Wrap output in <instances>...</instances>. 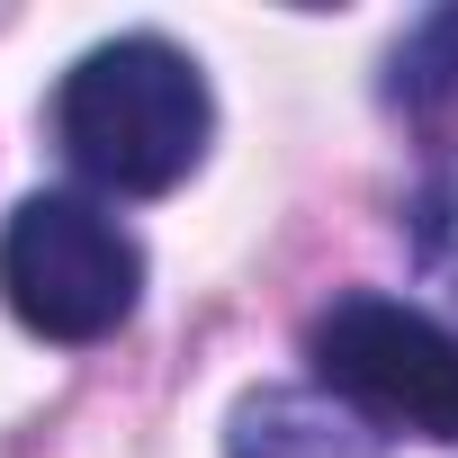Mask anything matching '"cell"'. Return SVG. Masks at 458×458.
I'll list each match as a JSON object with an SVG mask.
<instances>
[{"label":"cell","instance_id":"obj_1","mask_svg":"<svg viewBox=\"0 0 458 458\" xmlns=\"http://www.w3.org/2000/svg\"><path fill=\"white\" fill-rule=\"evenodd\" d=\"M207 81L180 46L162 37H117V46H90L64 90H55V144L72 153L81 180L117 189V198H162L198 171L207 153Z\"/></svg>","mask_w":458,"mask_h":458},{"label":"cell","instance_id":"obj_2","mask_svg":"<svg viewBox=\"0 0 458 458\" xmlns=\"http://www.w3.org/2000/svg\"><path fill=\"white\" fill-rule=\"evenodd\" d=\"M315 386L342 395L360 422H395L422 440H458V333L404 297H333L306 333Z\"/></svg>","mask_w":458,"mask_h":458},{"label":"cell","instance_id":"obj_3","mask_svg":"<svg viewBox=\"0 0 458 458\" xmlns=\"http://www.w3.org/2000/svg\"><path fill=\"white\" fill-rule=\"evenodd\" d=\"M144 252L90 198H28L0 225V297L46 342H108L135 315Z\"/></svg>","mask_w":458,"mask_h":458},{"label":"cell","instance_id":"obj_4","mask_svg":"<svg viewBox=\"0 0 458 458\" xmlns=\"http://www.w3.org/2000/svg\"><path fill=\"white\" fill-rule=\"evenodd\" d=\"M225 458H377V431L324 386H261L225 422Z\"/></svg>","mask_w":458,"mask_h":458},{"label":"cell","instance_id":"obj_5","mask_svg":"<svg viewBox=\"0 0 458 458\" xmlns=\"http://www.w3.org/2000/svg\"><path fill=\"white\" fill-rule=\"evenodd\" d=\"M386 99L404 117H422V126L458 117V10H431V19L404 28V46L386 64Z\"/></svg>","mask_w":458,"mask_h":458}]
</instances>
